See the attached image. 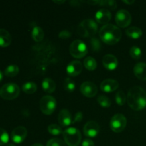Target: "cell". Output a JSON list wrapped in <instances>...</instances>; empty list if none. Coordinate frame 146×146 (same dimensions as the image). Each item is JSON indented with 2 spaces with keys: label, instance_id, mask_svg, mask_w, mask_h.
<instances>
[{
  "label": "cell",
  "instance_id": "83f0119b",
  "mask_svg": "<svg viewBox=\"0 0 146 146\" xmlns=\"http://www.w3.org/2000/svg\"><path fill=\"white\" fill-rule=\"evenodd\" d=\"M127 97L125 96V93L123 91H119L116 93L115 94V102L118 105L123 106L125 104V101H126Z\"/></svg>",
  "mask_w": 146,
  "mask_h": 146
},
{
  "label": "cell",
  "instance_id": "3957f363",
  "mask_svg": "<svg viewBox=\"0 0 146 146\" xmlns=\"http://www.w3.org/2000/svg\"><path fill=\"white\" fill-rule=\"evenodd\" d=\"M20 94V88L14 83L4 84L0 88V96L5 100H13L17 98Z\"/></svg>",
  "mask_w": 146,
  "mask_h": 146
},
{
  "label": "cell",
  "instance_id": "f35d334b",
  "mask_svg": "<svg viewBox=\"0 0 146 146\" xmlns=\"http://www.w3.org/2000/svg\"><path fill=\"white\" fill-rule=\"evenodd\" d=\"M66 1H64V0H63V1H54V3H56V4H64V2H65Z\"/></svg>",
  "mask_w": 146,
  "mask_h": 146
},
{
  "label": "cell",
  "instance_id": "ba28073f",
  "mask_svg": "<svg viewBox=\"0 0 146 146\" xmlns=\"http://www.w3.org/2000/svg\"><path fill=\"white\" fill-rule=\"evenodd\" d=\"M127 125L126 118L123 114L117 113L111 118L110 127L115 133H121L125 128Z\"/></svg>",
  "mask_w": 146,
  "mask_h": 146
},
{
  "label": "cell",
  "instance_id": "4dcf8cb0",
  "mask_svg": "<svg viewBox=\"0 0 146 146\" xmlns=\"http://www.w3.org/2000/svg\"><path fill=\"white\" fill-rule=\"evenodd\" d=\"M98 5L104 6V7H108V8L113 10L117 8L116 1H113V0H101L99 1Z\"/></svg>",
  "mask_w": 146,
  "mask_h": 146
},
{
  "label": "cell",
  "instance_id": "7a4b0ae2",
  "mask_svg": "<svg viewBox=\"0 0 146 146\" xmlns=\"http://www.w3.org/2000/svg\"><path fill=\"white\" fill-rule=\"evenodd\" d=\"M99 36L105 44L114 45L121 40L122 37V31L117 26L107 24L101 28L99 31Z\"/></svg>",
  "mask_w": 146,
  "mask_h": 146
},
{
  "label": "cell",
  "instance_id": "e575fe53",
  "mask_svg": "<svg viewBox=\"0 0 146 146\" xmlns=\"http://www.w3.org/2000/svg\"><path fill=\"white\" fill-rule=\"evenodd\" d=\"M71 36V33H70L68 31H66V30H64V31H61V32L59 33V34H58L59 38H62V39H66V38H69Z\"/></svg>",
  "mask_w": 146,
  "mask_h": 146
},
{
  "label": "cell",
  "instance_id": "d590c367",
  "mask_svg": "<svg viewBox=\"0 0 146 146\" xmlns=\"http://www.w3.org/2000/svg\"><path fill=\"white\" fill-rule=\"evenodd\" d=\"M83 119V114L81 112H78L74 116V119L73 121L72 124L75 123L76 122H81Z\"/></svg>",
  "mask_w": 146,
  "mask_h": 146
},
{
  "label": "cell",
  "instance_id": "30bf717a",
  "mask_svg": "<svg viewBox=\"0 0 146 146\" xmlns=\"http://www.w3.org/2000/svg\"><path fill=\"white\" fill-rule=\"evenodd\" d=\"M80 91L84 96L88 98H93L98 93L97 86L91 81H86L81 85Z\"/></svg>",
  "mask_w": 146,
  "mask_h": 146
},
{
  "label": "cell",
  "instance_id": "d6a6232c",
  "mask_svg": "<svg viewBox=\"0 0 146 146\" xmlns=\"http://www.w3.org/2000/svg\"><path fill=\"white\" fill-rule=\"evenodd\" d=\"M46 146H67V145L59 138H52L48 141Z\"/></svg>",
  "mask_w": 146,
  "mask_h": 146
},
{
  "label": "cell",
  "instance_id": "44dd1931",
  "mask_svg": "<svg viewBox=\"0 0 146 146\" xmlns=\"http://www.w3.org/2000/svg\"><path fill=\"white\" fill-rule=\"evenodd\" d=\"M125 33H126L128 36H129L130 38H134V39L139 38L143 34L142 30L139 27H129V28H128L126 29Z\"/></svg>",
  "mask_w": 146,
  "mask_h": 146
},
{
  "label": "cell",
  "instance_id": "484cf974",
  "mask_svg": "<svg viewBox=\"0 0 146 146\" xmlns=\"http://www.w3.org/2000/svg\"><path fill=\"white\" fill-rule=\"evenodd\" d=\"M98 104L104 108H108L111 106V101L109 98L106 96H99L97 98Z\"/></svg>",
  "mask_w": 146,
  "mask_h": 146
},
{
  "label": "cell",
  "instance_id": "7c38bea8",
  "mask_svg": "<svg viewBox=\"0 0 146 146\" xmlns=\"http://www.w3.org/2000/svg\"><path fill=\"white\" fill-rule=\"evenodd\" d=\"M27 135V130L24 126H18L14 128L11 134V138L15 143H21Z\"/></svg>",
  "mask_w": 146,
  "mask_h": 146
},
{
  "label": "cell",
  "instance_id": "603a6c76",
  "mask_svg": "<svg viewBox=\"0 0 146 146\" xmlns=\"http://www.w3.org/2000/svg\"><path fill=\"white\" fill-rule=\"evenodd\" d=\"M84 65L85 68L88 71H94L96 68V61L93 57H86L84 61Z\"/></svg>",
  "mask_w": 146,
  "mask_h": 146
},
{
  "label": "cell",
  "instance_id": "60d3db41",
  "mask_svg": "<svg viewBox=\"0 0 146 146\" xmlns=\"http://www.w3.org/2000/svg\"><path fill=\"white\" fill-rule=\"evenodd\" d=\"M2 78H3V74H2V73H1V71H0V81L2 80Z\"/></svg>",
  "mask_w": 146,
  "mask_h": 146
},
{
  "label": "cell",
  "instance_id": "cb8c5ba5",
  "mask_svg": "<svg viewBox=\"0 0 146 146\" xmlns=\"http://www.w3.org/2000/svg\"><path fill=\"white\" fill-rule=\"evenodd\" d=\"M22 90L27 94H32L37 90V85L34 82H27L22 86Z\"/></svg>",
  "mask_w": 146,
  "mask_h": 146
},
{
  "label": "cell",
  "instance_id": "6da1fadb",
  "mask_svg": "<svg viewBox=\"0 0 146 146\" xmlns=\"http://www.w3.org/2000/svg\"><path fill=\"white\" fill-rule=\"evenodd\" d=\"M128 104L134 111H141L146 107V91L140 86H133L127 96Z\"/></svg>",
  "mask_w": 146,
  "mask_h": 146
},
{
  "label": "cell",
  "instance_id": "e0dca14e",
  "mask_svg": "<svg viewBox=\"0 0 146 146\" xmlns=\"http://www.w3.org/2000/svg\"><path fill=\"white\" fill-rule=\"evenodd\" d=\"M119 86V84L114 79H106L101 84V89L104 92L111 93L115 91Z\"/></svg>",
  "mask_w": 146,
  "mask_h": 146
},
{
  "label": "cell",
  "instance_id": "5b68a950",
  "mask_svg": "<svg viewBox=\"0 0 146 146\" xmlns=\"http://www.w3.org/2000/svg\"><path fill=\"white\" fill-rule=\"evenodd\" d=\"M98 30V25L92 19L84 20L78 27V32L83 37H89L94 36Z\"/></svg>",
  "mask_w": 146,
  "mask_h": 146
},
{
  "label": "cell",
  "instance_id": "277c9868",
  "mask_svg": "<svg viewBox=\"0 0 146 146\" xmlns=\"http://www.w3.org/2000/svg\"><path fill=\"white\" fill-rule=\"evenodd\" d=\"M64 141L68 146H78L81 141V133L75 128H68L63 133Z\"/></svg>",
  "mask_w": 146,
  "mask_h": 146
},
{
  "label": "cell",
  "instance_id": "b9f144b4",
  "mask_svg": "<svg viewBox=\"0 0 146 146\" xmlns=\"http://www.w3.org/2000/svg\"><path fill=\"white\" fill-rule=\"evenodd\" d=\"M7 146H15L14 145V144H12V143H8L7 145Z\"/></svg>",
  "mask_w": 146,
  "mask_h": 146
},
{
  "label": "cell",
  "instance_id": "f546056e",
  "mask_svg": "<svg viewBox=\"0 0 146 146\" xmlns=\"http://www.w3.org/2000/svg\"><path fill=\"white\" fill-rule=\"evenodd\" d=\"M48 131L53 135H58L62 133V129L59 125L56 124H51L48 127Z\"/></svg>",
  "mask_w": 146,
  "mask_h": 146
},
{
  "label": "cell",
  "instance_id": "ac0fdd59",
  "mask_svg": "<svg viewBox=\"0 0 146 146\" xmlns=\"http://www.w3.org/2000/svg\"><path fill=\"white\" fill-rule=\"evenodd\" d=\"M133 72L135 76L140 80H146V64L145 63H138L135 64L133 68Z\"/></svg>",
  "mask_w": 146,
  "mask_h": 146
},
{
  "label": "cell",
  "instance_id": "1f68e13d",
  "mask_svg": "<svg viewBox=\"0 0 146 146\" xmlns=\"http://www.w3.org/2000/svg\"><path fill=\"white\" fill-rule=\"evenodd\" d=\"M9 140V137L7 131L2 128H0V146L7 144Z\"/></svg>",
  "mask_w": 146,
  "mask_h": 146
},
{
  "label": "cell",
  "instance_id": "836d02e7",
  "mask_svg": "<svg viewBox=\"0 0 146 146\" xmlns=\"http://www.w3.org/2000/svg\"><path fill=\"white\" fill-rule=\"evenodd\" d=\"M90 44H91V49L94 52H97L101 49V44H100V41H98V38H92L90 41Z\"/></svg>",
  "mask_w": 146,
  "mask_h": 146
},
{
  "label": "cell",
  "instance_id": "8992f818",
  "mask_svg": "<svg viewBox=\"0 0 146 146\" xmlns=\"http://www.w3.org/2000/svg\"><path fill=\"white\" fill-rule=\"evenodd\" d=\"M70 54L76 58H81L85 56L88 53L86 45L81 40L76 39L73 41L70 45Z\"/></svg>",
  "mask_w": 146,
  "mask_h": 146
},
{
  "label": "cell",
  "instance_id": "9c48e42d",
  "mask_svg": "<svg viewBox=\"0 0 146 146\" xmlns=\"http://www.w3.org/2000/svg\"><path fill=\"white\" fill-rule=\"evenodd\" d=\"M115 22L121 28H125L131 24L132 17L129 11L125 9H121L115 14Z\"/></svg>",
  "mask_w": 146,
  "mask_h": 146
},
{
  "label": "cell",
  "instance_id": "f1b7e54d",
  "mask_svg": "<svg viewBox=\"0 0 146 146\" xmlns=\"http://www.w3.org/2000/svg\"><path fill=\"white\" fill-rule=\"evenodd\" d=\"M64 87L68 92H73L76 88L75 82L70 78H66L64 82Z\"/></svg>",
  "mask_w": 146,
  "mask_h": 146
},
{
  "label": "cell",
  "instance_id": "74e56055",
  "mask_svg": "<svg viewBox=\"0 0 146 146\" xmlns=\"http://www.w3.org/2000/svg\"><path fill=\"white\" fill-rule=\"evenodd\" d=\"M123 2L127 4H132L135 2V1H133V0H132V1H127V0H124V1H123Z\"/></svg>",
  "mask_w": 146,
  "mask_h": 146
},
{
  "label": "cell",
  "instance_id": "4316f807",
  "mask_svg": "<svg viewBox=\"0 0 146 146\" xmlns=\"http://www.w3.org/2000/svg\"><path fill=\"white\" fill-rule=\"evenodd\" d=\"M130 55L133 59L138 60L141 58V55H142V51L139 47L136 46H133L130 49Z\"/></svg>",
  "mask_w": 146,
  "mask_h": 146
},
{
  "label": "cell",
  "instance_id": "2e32d148",
  "mask_svg": "<svg viewBox=\"0 0 146 146\" xmlns=\"http://www.w3.org/2000/svg\"><path fill=\"white\" fill-rule=\"evenodd\" d=\"M58 123L62 127H67L72 124V116L68 110L63 109L58 113Z\"/></svg>",
  "mask_w": 146,
  "mask_h": 146
},
{
  "label": "cell",
  "instance_id": "7402d4cb",
  "mask_svg": "<svg viewBox=\"0 0 146 146\" xmlns=\"http://www.w3.org/2000/svg\"><path fill=\"white\" fill-rule=\"evenodd\" d=\"M32 38L36 42H40L44 39V31L40 27H34L31 31Z\"/></svg>",
  "mask_w": 146,
  "mask_h": 146
},
{
  "label": "cell",
  "instance_id": "5bb4252c",
  "mask_svg": "<svg viewBox=\"0 0 146 146\" xmlns=\"http://www.w3.org/2000/svg\"><path fill=\"white\" fill-rule=\"evenodd\" d=\"M82 69V64L79 61H73L67 66L66 72L70 76L75 77L81 74Z\"/></svg>",
  "mask_w": 146,
  "mask_h": 146
},
{
  "label": "cell",
  "instance_id": "8d00e7d4",
  "mask_svg": "<svg viewBox=\"0 0 146 146\" xmlns=\"http://www.w3.org/2000/svg\"><path fill=\"white\" fill-rule=\"evenodd\" d=\"M82 146H95V145L91 139H85L83 141Z\"/></svg>",
  "mask_w": 146,
  "mask_h": 146
},
{
  "label": "cell",
  "instance_id": "8fae6325",
  "mask_svg": "<svg viewBox=\"0 0 146 146\" xmlns=\"http://www.w3.org/2000/svg\"><path fill=\"white\" fill-rule=\"evenodd\" d=\"M100 127L98 123L94 121H90L85 124L84 127V135L88 138H94L98 134Z\"/></svg>",
  "mask_w": 146,
  "mask_h": 146
},
{
  "label": "cell",
  "instance_id": "ffe728a7",
  "mask_svg": "<svg viewBox=\"0 0 146 146\" xmlns=\"http://www.w3.org/2000/svg\"><path fill=\"white\" fill-rule=\"evenodd\" d=\"M42 88L45 92L51 94L56 90V84L51 78H44L42 82Z\"/></svg>",
  "mask_w": 146,
  "mask_h": 146
},
{
  "label": "cell",
  "instance_id": "ab89813d",
  "mask_svg": "<svg viewBox=\"0 0 146 146\" xmlns=\"http://www.w3.org/2000/svg\"><path fill=\"white\" fill-rule=\"evenodd\" d=\"M31 146H44L42 145V144H41V143H35V144H34V145H32Z\"/></svg>",
  "mask_w": 146,
  "mask_h": 146
},
{
  "label": "cell",
  "instance_id": "d4e9b609",
  "mask_svg": "<svg viewBox=\"0 0 146 146\" xmlns=\"http://www.w3.org/2000/svg\"><path fill=\"white\" fill-rule=\"evenodd\" d=\"M19 68L17 65H10L6 68L4 74L8 77H14L19 74Z\"/></svg>",
  "mask_w": 146,
  "mask_h": 146
},
{
  "label": "cell",
  "instance_id": "52a82bcc",
  "mask_svg": "<svg viewBox=\"0 0 146 146\" xmlns=\"http://www.w3.org/2000/svg\"><path fill=\"white\" fill-rule=\"evenodd\" d=\"M40 109L45 115H51L56 108V100L51 96H44L39 103Z\"/></svg>",
  "mask_w": 146,
  "mask_h": 146
},
{
  "label": "cell",
  "instance_id": "d6986e66",
  "mask_svg": "<svg viewBox=\"0 0 146 146\" xmlns=\"http://www.w3.org/2000/svg\"><path fill=\"white\" fill-rule=\"evenodd\" d=\"M11 43V36L9 32L4 29H0V46L7 47Z\"/></svg>",
  "mask_w": 146,
  "mask_h": 146
},
{
  "label": "cell",
  "instance_id": "4fadbf2b",
  "mask_svg": "<svg viewBox=\"0 0 146 146\" xmlns=\"http://www.w3.org/2000/svg\"><path fill=\"white\" fill-rule=\"evenodd\" d=\"M112 17L111 11L106 9H101L95 14L96 20L98 23L101 24H107Z\"/></svg>",
  "mask_w": 146,
  "mask_h": 146
},
{
  "label": "cell",
  "instance_id": "9a60e30c",
  "mask_svg": "<svg viewBox=\"0 0 146 146\" xmlns=\"http://www.w3.org/2000/svg\"><path fill=\"white\" fill-rule=\"evenodd\" d=\"M102 63L104 67L110 71H113L118 67V61L116 57L112 54H106L104 56Z\"/></svg>",
  "mask_w": 146,
  "mask_h": 146
}]
</instances>
